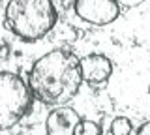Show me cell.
I'll list each match as a JSON object with an SVG mask.
<instances>
[{
  "instance_id": "obj_11",
  "label": "cell",
  "mask_w": 150,
  "mask_h": 135,
  "mask_svg": "<svg viewBox=\"0 0 150 135\" xmlns=\"http://www.w3.org/2000/svg\"><path fill=\"white\" fill-rule=\"evenodd\" d=\"M148 92H150V85H148Z\"/></svg>"
},
{
  "instance_id": "obj_2",
  "label": "cell",
  "mask_w": 150,
  "mask_h": 135,
  "mask_svg": "<svg viewBox=\"0 0 150 135\" xmlns=\"http://www.w3.org/2000/svg\"><path fill=\"white\" fill-rule=\"evenodd\" d=\"M56 10L51 0H9L6 26L23 41H38L53 30Z\"/></svg>"
},
{
  "instance_id": "obj_3",
  "label": "cell",
  "mask_w": 150,
  "mask_h": 135,
  "mask_svg": "<svg viewBox=\"0 0 150 135\" xmlns=\"http://www.w3.org/2000/svg\"><path fill=\"white\" fill-rule=\"evenodd\" d=\"M32 105V92L19 75L0 71V131L21 122Z\"/></svg>"
},
{
  "instance_id": "obj_5",
  "label": "cell",
  "mask_w": 150,
  "mask_h": 135,
  "mask_svg": "<svg viewBox=\"0 0 150 135\" xmlns=\"http://www.w3.org/2000/svg\"><path fill=\"white\" fill-rule=\"evenodd\" d=\"M79 64H81L83 83H88V85H103L109 81L112 73V62L105 54H86L79 58Z\"/></svg>"
},
{
  "instance_id": "obj_8",
  "label": "cell",
  "mask_w": 150,
  "mask_h": 135,
  "mask_svg": "<svg viewBox=\"0 0 150 135\" xmlns=\"http://www.w3.org/2000/svg\"><path fill=\"white\" fill-rule=\"evenodd\" d=\"M73 135H101V128L100 124L92 122V120H83L77 124V128H75Z\"/></svg>"
},
{
  "instance_id": "obj_4",
  "label": "cell",
  "mask_w": 150,
  "mask_h": 135,
  "mask_svg": "<svg viewBox=\"0 0 150 135\" xmlns=\"http://www.w3.org/2000/svg\"><path fill=\"white\" fill-rule=\"evenodd\" d=\"M73 10L77 17L94 26L111 25L120 15V6L116 0H75Z\"/></svg>"
},
{
  "instance_id": "obj_9",
  "label": "cell",
  "mask_w": 150,
  "mask_h": 135,
  "mask_svg": "<svg viewBox=\"0 0 150 135\" xmlns=\"http://www.w3.org/2000/svg\"><path fill=\"white\" fill-rule=\"evenodd\" d=\"M116 2H118L120 8H137V6H141V4L144 2V0H116Z\"/></svg>"
},
{
  "instance_id": "obj_7",
  "label": "cell",
  "mask_w": 150,
  "mask_h": 135,
  "mask_svg": "<svg viewBox=\"0 0 150 135\" xmlns=\"http://www.w3.org/2000/svg\"><path fill=\"white\" fill-rule=\"evenodd\" d=\"M109 129H111V135H129L133 131V124H131V120L126 118V116H116L111 122Z\"/></svg>"
},
{
  "instance_id": "obj_1",
  "label": "cell",
  "mask_w": 150,
  "mask_h": 135,
  "mask_svg": "<svg viewBox=\"0 0 150 135\" xmlns=\"http://www.w3.org/2000/svg\"><path fill=\"white\" fill-rule=\"evenodd\" d=\"M26 85L41 103L53 107L68 105L83 85L79 58L66 49L45 53L32 64Z\"/></svg>"
},
{
  "instance_id": "obj_6",
  "label": "cell",
  "mask_w": 150,
  "mask_h": 135,
  "mask_svg": "<svg viewBox=\"0 0 150 135\" xmlns=\"http://www.w3.org/2000/svg\"><path fill=\"white\" fill-rule=\"evenodd\" d=\"M81 122V115L68 105L54 107L45 120L47 135H73L77 124Z\"/></svg>"
},
{
  "instance_id": "obj_10",
  "label": "cell",
  "mask_w": 150,
  "mask_h": 135,
  "mask_svg": "<svg viewBox=\"0 0 150 135\" xmlns=\"http://www.w3.org/2000/svg\"><path fill=\"white\" fill-rule=\"evenodd\" d=\"M137 135H150V120L148 122H143L137 128Z\"/></svg>"
}]
</instances>
